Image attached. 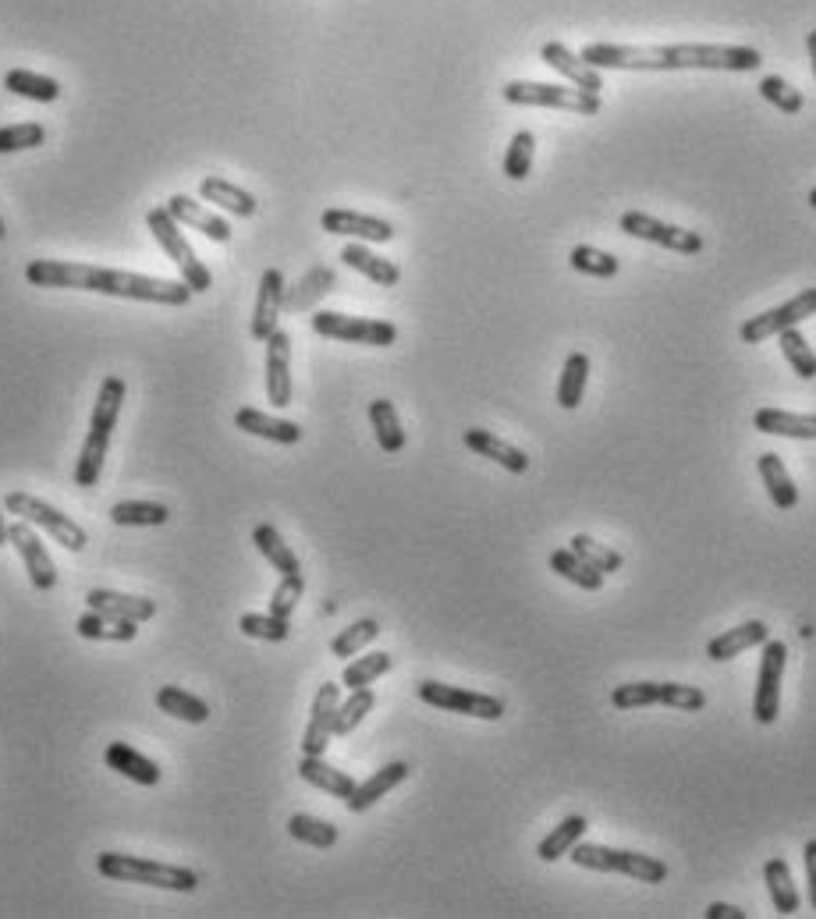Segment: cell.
Segmentation results:
<instances>
[{"label":"cell","mask_w":816,"mask_h":919,"mask_svg":"<svg viewBox=\"0 0 816 919\" xmlns=\"http://www.w3.org/2000/svg\"><path fill=\"white\" fill-rule=\"evenodd\" d=\"M806 51H809V61H813V78H816V29L806 36Z\"/></svg>","instance_id":"58"},{"label":"cell","mask_w":816,"mask_h":919,"mask_svg":"<svg viewBox=\"0 0 816 919\" xmlns=\"http://www.w3.org/2000/svg\"><path fill=\"white\" fill-rule=\"evenodd\" d=\"M0 239H4V220H0Z\"/></svg>","instance_id":"61"},{"label":"cell","mask_w":816,"mask_h":919,"mask_svg":"<svg viewBox=\"0 0 816 919\" xmlns=\"http://www.w3.org/2000/svg\"><path fill=\"white\" fill-rule=\"evenodd\" d=\"M766 639H771V628H766V622H746V625L728 628L717 639H710L707 643V657L710 660H731V657L746 654V649L763 646Z\"/></svg>","instance_id":"27"},{"label":"cell","mask_w":816,"mask_h":919,"mask_svg":"<svg viewBox=\"0 0 816 919\" xmlns=\"http://www.w3.org/2000/svg\"><path fill=\"white\" fill-rule=\"evenodd\" d=\"M586 828H589L586 817H565V820L557 823V828H554V831L540 842L536 855H540L543 863L562 860V855H568V852H572V845H575V842H583Z\"/></svg>","instance_id":"41"},{"label":"cell","mask_w":816,"mask_h":919,"mask_svg":"<svg viewBox=\"0 0 816 919\" xmlns=\"http://www.w3.org/2000/svg\"><path fill=\"white\" fill-rule=\"evenodd\" d=\"M284 303V277L278 266H266L260 277V292H255V309H252V338L266 341L278 330V313Z\"/></svg>","instance_id":"19"},{"label":"cell","mask_w":816,"mask_h":919,"mask_svg":"<svg viewBox=\"0 0 816 919\" xmlns=\"http://www.w3.org/2000/svg\"><path fill=\"white\" fill-rule=\"evenodd\" d=\"M25 281L36 284V288H78V292L118 295V298H135V303H156V306H185L192 298V288L185 281L104 271V266L68 263V260H32L25 266Z\"/></svg>","instance_id":"2"},{"label":"cell","mask_w":816,"mask_h":919,"mask_svg":"<svg viewBox=\"0 0 816 919\" xmlns=\"http://www.w3.org/2000/svg\"><path fill=\"white\" fill-rule=\"evenodd\" d=\"M763 880H766V895H771L774 912H777V916H795L798 906H803V898H798L795 877H792V869H788L785 860H781V855H774V860H766Z\"/></svg>","instance_id":"29"},{"label":"cell","mask_w":816,"mask_h":919,"mask_svg":"<svg viewBox=\"0 0 816 919\" xmlns=\"http://www.w3.org/2000/svg\"><path fill=\"white\" fill-rule=\"evenodd\" d=\"M551 572H557L562 579H568L572 586H579V590H589V593H597L600 586H603V572L589 568L572 547H562V550L551 554Z\"/></svg>","instance_id":"37"},{"label":"cell","mask_w":816,"mask_h":919,"mask_svg":"<svg viewBox=\"0 0 816 919\" xmlns=\"http://www.w3.org/2000/svg\"><path fill=\"white\" fill-rule=\"evenodd\" d=\"M313 330L319 338L348 341V344H370L388 348L398 341V327L388 320H366V316H345V313H316Z\"/></svg>","instance_id":"10"},{"label":"cell","mask_w":816,"mask_h":919,"mask_svg":"<svg viewBox=\"0 0 816 919\" xmlns=\"http://www.w3.org/2000/svg\"><path fill=\"white\" fill-rule=\"evenodd\" d=\"M415 692H420L423 703L447 710V714H466V718H479V721H501L504 718V700L487 696V692L444 686V681H420Z\"/></svg>","instance_id":"9"},{"label":"cell","mask_w":816,"mask_h":919,"mask_svg":"<svg viewBox=\"0 0 816 919\" xmlns=\"http://www.w3.org/2000/svg\"><path fill=\"white\" fill-rule=\"evenodd\" d=\"M803 863H806V880H809V906L816 912V838H813V842H806Z\"/></svg>","instance_id":"56"},{"label":"cell","mask_w":816,"mask_h":919,"mask_svg":"<svg viewBox=\"0 0 816 919\" xmlns=\"http://www.w3.org/2000/svg\"><path fill=\"white\" fill-rule=\"evenodd\" d=\"M618 228L632 234V239H643V242H653V245H661V249H671V252H682V256H696V252H703V234L699 231H685V228H675V225H664V220H653L650 214H621L618 220Z\"/></svg>","instance_id":"13"},{"label":"cell","mask_w":816,"mask_h":919,"mask_svg":"<svg viewBox=\"0 0 816 919\" xmlns=\"http://www.w3.org/2000/svg\"><path fill=\"white\" fill-rule=\"evenodd\" d=\"M394 668V657L391 654H366L359 660H351L348 668L341 671V686L345 689H362V686H373L380 675H388Z\"/></svg>","instance_id":"44"},{"label":"cell","mask_w":816,"mask_h":919,"mask_svg":"<svg viewBox=\"0 0 816 919\" xmlns=\"http://www.w3.org/2000/svg\"><path fill=\"white\" fill-rule=\"evenodd\" d=\"M568 860L583 869H597V874H625L643 884H664L667 880V866L661 860L643 852H625V849H607V845H586L575 842Z\"/></svg>","instance_id":"5"},{"label":"cell","mask_w":816,"mask_h":919,"mask_svg":"<svg viewBox=\"0 0 816 919\" xmlns=\"http://www.w3.org/2000/svg\"><path fill=\"white\" fill-rule=\"evenodd\" d=\"M760 97L766 100V103H774L781 114H798V110H803V92L798 89H792L785 78L781 75H766L763 83H760Z\"/></svg>","instance_id":"53"},{"label":"cell","mask_w":816,"mask_h":919,"mask_svg":"<svg viewBox=\"0 0 816 919\" xmlns=\"http://www.w3.org/2000/svg\"><path fill=\"white\" fill-rule=\"evenodd\" d=\"M753 426H757L760 434H774V437L816 440V416H798V412L760 408L757 416H753Z\"/></svg>","instance_id":"31"},{"label":"cell","mask_w":816,"mask_h":919,"mask_svg":"<svg viewBox=\"0 0 816 919\" xmlns=\"http://www.w3.org/2000/svg\"><path fill=\"white\" fill-rule=\"evenodd\" d=\"M96 869L107 880H128V884H146V887H160V891H196L199 877L196 869L188 866H174V863H160V860H146V855H124V852H104L96 855Z\"/></svg>","instance_id":"4"},{"label":"cell","mask_w":816,"mask_h":919,"mask_svg":"<svg viewBox=\"0 0 816 919\" xmlns=\"http://www.w3.org/2000/svg\"><path fill=\"white\" fill-rule=\"evenodd\" d=\"M89 611H104L115 617H132V622H150L156 614V600L150 597H132V593H118V590H89L86 593Z\"/></svg>","instance_id":"24"},{"label":"cell","mask_w":816,"mask_h":919,"mask_svg":"<svg viewBox=\"0 0 816 919\" xmlns=\"http://www.w3.org/2000/svg\"><path fill=\"white\" fill-rule=\"evenodd\" d=\"M4 508H8L11 515H19L22 522H29V526L46 529L61 547H68V550H75V554H83V550L89 547L86 529L78 526L75 518H68L64 512L51 508L46 501H40L36 494H25V490H11V494L4 497Z\"/></svg>","instance_id":"7"},{"label":"cell","mask_w":816,"mask_h":919,"mask_svg":"<svg viewBox=\"0 0 816 919\" xmlns=\"http://www.w3.org/2000/svg\"><path fill=\"white\" fill-rule=\"evenodd\" d=\"M164 206L171 210V217L178 220V225H188L192 231H203L210 242H231V225H228V220H220L217 214H210L199 203H192L188 196L178 193V196H171Z\"/></svg>","instance_id":"20"},{"label":"cell","mask_w":816,"mask_h":919,"mask_svg":"<svg viewBox=\"0 0 816 919\" xmlns=\"http://www.w3.org/2000/svg\"><path fill=\"white\" fill-rule=\"evenodd\" d=\"M302 593H306V579H302V572H295V576H281L274 597H270V614H278V617H292V611L298 608Z\"/></svg>","instance_id":"55"},{"label":"cell","mask_w":816,"mask_h":919,"mask_svg":"<svg viewBox=\"0 0 816 919\" xmlns=\"http://www.w3.org/2000/svg\"><path fill=\"white\" fill-rule=\"evenodd\" d=\"M252 544H255V550L263 554V558L274 565V572H281V576H295V572H302V565H298V558H295V550L284 544V536L270 526V522H263V526H255L252 529Z\"/></svg>","instance_id":"34"},{"label":"cell","mask_w":816,"mask_h":919,"mask_svg":"<svg viewBox=\"0 0 816 919\" xmlns=\"http://www.w3.org/2000/svg\"><path fill=\"white\" fill-rule=\"evenodd\" d=\"M75 632L83 639H100V643H132L139 636V622L132 617H115L104 611H89L75 622Z\"/></svg>","instance_id":"26"},{"label":"cell","mask_w":816,"mask_h":919,"mask_svg":"<svg viewBox=\"0 0 816 919\" xmlns=\"http://www.w3.org/2000/svg\"><path fill=\"white\" fill-rule=\"evenodd\" d=\"M341 263L351 266V271H359L362 277H370L373 284H380V288H394V284L402 281V271H398L391 260L377 256V252H370L366 245H345Z\"/></svg>","instance_id":"33"},{"label":"cell","mask_w":816,"mask_h":919,"mask_svg":"<svg viewBox=\"0 0 816 919\" xmlns=\"http://www.w3.org/2000/svg\"><path fill=\"white\" fill-rule=\"evenodd\" d=\"M466 448L469 451H476V455H483V458H490V462H498L501 469H508V472H515V477H522L525 469H530V455L525 451H519V448H511L508 440H501V437H493L490 430H466Z\"/></svg>","instance_id":"23"},{"label":"cell","mask_w":816,"mask_h":919,"mask_svg":"<svg viewBox=\"0 0 816 919\" xmlns=\"http://www.w3.org/2000/svg\"><path fill=\"white\" fill-rule=\"evenodd\" d=\"M238 628L246 632V636L252 639H263V643H284L287 636H292V625H287V617H278V614H242L238 617Z\"/></svg>","instance_id":"48"},{"label":"cell","mask_w":816,"mask_h":919,"mask_svg":"<svg viewBox=\"0 0 816 919\" xmlns=\"http://www.w3.org/2000/svg\"><path fill=\"white\" fill-rule=\"evenodd\" d=\"M8 544L19 550V558L25 561V572H29V582L36 586L40 593H51L54 586H57V568H54V558L46 554V544L40 540L36 533H32L29 522H14V526H8Z\"/></svg>","instance_id":"14"},{"label":"cell","mask_w":816,"mask_h":919,"mask_svg":"<svg viewBox=\"0 0 816 919\" xmlns=\"http://www.w3.org/2000/svg\"><path fill=\"white\" fill-rule=\"evenodd\" d=\"M504 100L515 107H551V110H572V114L594 118L600 114V97L594 92H583L575 86H551V83H508Z\"/></svg>","instance_id":"8"},{"label":"cell","mask_w":816,"mask_h":919,"mask_svg":"<svg viewBox=\"0 0 816 919\" xmlns=\"http://www.w3.org/2000/svg\"><path fill=\"white\" fill-rule=\"evenodd\" d=\"M377 703V696L370 686H362V689H351V696L345 703H338V718H334V735H351L356 727L366 721V714L373 710Z\"/></svg>","instance_id":"43"},{"label":"cell","mask_w":816,"mask_h":919,"mask_svg":"<svg viewBox=\"0 0 816 919\" xmlns=\"http://www.w3.org/2000/svg\"><path fill=\"white\" fill-rule=\"evenodd\" d=\"M235 426L238 430H246L252 437H263V440H274V444H298L302 440V426L292 419H274L266 416L260 408H238L235 412Z\"/></svg>","instance_id":"25"},{"label":"cell","mask_w":816,"mask_h":919,"mask_svg":"<svg viewBox=\"0 0 816 919\" xmlns=\"http://www.w3.org/2000/svg\"><path fill=\"white\" fill-rule=\"evenodd\" d=\"M124 380L121 376H107L100 394H96L93 405V419H89V434L83 440V451H78L75 462V486H96L104 472V458L110 451V437H115V426L124 405Z\"/></svg>","instance_id":"3"},{"label":"cell","mask_w":816,"mask_h":919,"mask_svg":"<svg viewBox=\"0 0 816 919\" xmlns=\"http://www.w3.org/2000/svg\"><path fill=\"white\" fill-rule=\"evenodd\" d=\"M809 206H813V210H816V188H813V193H809Z\"/></svg>","instance_id":"60"},{"label":"cell","mask_w":816,"mask_h":919,"mask_svg":"<svg viewBox=\"0 0 816 919\" xmlns=\"http://www.w3.org/2000/svg\"><path fill=\"white\" fill-rule=\"evenodd\" d=\"M4 89H11L14 97L36 100V103H54L61 97V86L54 83V78L36 75V72H25V68H11L4 75Z\"/></svg>","instance_id":"40"},{"label":"cell","mask_w":816,"mask_h":919,"mask_svg":"<svg viewBox=\"0 0 816 919\" xmlns=\"http://www.w3.org/2000/svg\"><path fill=\"white\" fill-rule=\"evenodd\" d=\"M199 196H203L206 203H217L220 210H228V214H235V217H252L255 206H260L252 193H246V188H238V185L228 182V178H217V174H210V178L199 182Z\"/></svg>","instance_id":"32"},{"label":"cell","mask_w":816,"mask_h":919,"mask_svg":"<svg viewBox=\"0 0 816 919\" xmlns=\"http://www.w3.org/2000/svg\"><path fill=\"white\" fill-rule=\"evenodd\" d=\"M788 664V646L781 639L763 643L760 657V675H757V700H753V718L757 724H774L777 707H781V675Z\"/></svg>","instance_id":"12"},{"label":"cell","mask_w":816,"mask_h":919,"mask_svg":"<svg viewBox=\"0 0 816 919\" xmlns=\"http://www.w3.org/2000/svg\"><path fill=\"white\" fill-rule=\"evenodd\" d=\"M575 554H579V558L589 565V568H597V572H618L621 568V554L618 550H611V547H603V544H597L594 536H586V533H579V536H572V544H568Z\"/></svg>","instance_id":"50"},{"label":"cell","mask_w":816,"mask_h":919,"mask_svg":"<svg viewBox=\"0 0 816 919\" xmlns=\"http://www.w3.org/2000/svg\"><path fill=\"white\" fill-rule=\"evenodd\" d=\"M156 707L164 710V714L178 718V721H188V724H203L206 718H210V707H206L199 696L185 692L182 686H160Z\"/></svg>","instance_id":"36"},{"label":"cell","mask_w":816,"mask_h":919,"mask_svg":"<svg viewBox=\"0 0 816 919\" xmlns=\"http://www.w3.org/2000/svg\"><path fill=\"white\" fill-rule=\"evenodd\" d=\"M266 402L274 408L292 405V338L284 330L266 338Z\"/></svg>","instance_id":"16"},{"label":"cell","mask_w":816,"mask_h":919,"mask_svg":"<svg viewBox=\"0 0 816 919\" xmlns=\"http://www.w3.org/2000/svg\"><path fill=\"white\" fill-rule=\"evenodd\" d=\"M533 156H536V139L533 132H519L511 139V146L504 153V174L511 182H525L533 171Z\"/></svg>","instance_id":"49"},{"label":"cell","mask_w":816,"mask_h":919,"mask_svg":"<svg viewBox=\"0 0 816 919\" xmlns=\"http://www.w3.org/2000/svg\"><path fill=\"white\" fill-rule=\"evenodd\" d=\"M661 707L682 710V714H696L707 707V692L696 686H678V681H661Z\"/></svg>","instance_id":"54"},{"label":"cell","mask_w":816,"mask_h":919,"mask_svg":"<svg viewBox=\"0 0 816 919\" xmlns=\"http://www.w3.org/2000/svg\"><path fill=\"white\" fill-rule=\"evenodd\" d=\"M287 834H292L295 842L313 845V849H334L338 845V828L327 823V820H319V817H309V813H295L292 820H287Z\"/></svg>","instance_id":"42"},{"label":"cell","mask_w":816,"mask_h":919,"mask_svg":"<svg viewBox=\"0 0 816 919\" xmlns=\"http://www.w3.org/2000/svg\"><path fill=\"white\" fill-rule=\"evenodd\" d=\"M319 228L327 234H351V239L362 242H391L394 239V225L370 214H356V210H324L319 217Z\"/></svg>","instance_id":"17"},{"label":"cell","mask_w":816,"mask_h":919,"mask_svg":"<svg viewBox=\"0 0 816 919\" xmlns=\"http://www.w3.org/2000/svg\"><path fill=\"white\" fill-rule=\"evenodd\" d=\"M146 225L153 231V239L160 242V249H164L167 256L174 260V266L182 271V281L192 288V295H206V292H210L214 288V274L196 260V252H192V245L185 242V234H182V225L171 217L167 206H153V210L146 214Z\"/></svg>","instance_id":"6"},{"label":"cell","mask_w":816,"mask_h":919,"mask_svg":"<svg viewBox=\"0 0 816 919\" xmlns=\"http://www.w3.org/2000/svg\"><path fill=\"white\" fill-rule=\"evenodd\" d=\"M586 65L597 72H757L760 51L753 46H717V43H671V46H618L589 43L583 51Z\"/></svg>","instance_id":"1"},{"label":"cell","mask_w":816,"mask_h":919,"mask_svg":"<svg viewBox=\"0 0 816 919\" xmlns=\"http://www.w3.org/2000/svg\"><path fill=\"white\" fill-rule=\"evenodd\" d=\"M370 423H373V434L377 444L388 455H398L405 448V430H402V419H398V408L388 398H377L370 402Z\"/></svg>","instance_id":"38"},{"label":"cell","mask_w":816,"mask_h":919,"mask_svg":"<svg viewBox=\"0 0 816 919\" xmlns=\"http://www.w3.org/2000/svg\"><path fill=\"white\" fill-rule=\"evenodd\" d=\"M380 636V625L373 622V617H362V622H356V625H348V628H341L338 636H334V643H330V654L334 657H356L362 646H370L373 639Z\"/></svg>","instance_id":"47"},{"label":"cell","mask_w":816,"mask_h":919,"mask_svg":"<svg viewBox=\"0 0 816 919\" xmlns=\"http://www.w3.org/2000/svg\"><path fill=\"white\" fill-rule=\"evenodd\" d=\"M568 260H572V266H575L579 274L600 277V281L618 277V271H621V260H618V256H611V252H600V249H594V245H575Z\"/></svg>","instance_id":"45"},{"label":"cell","mask_w":816,"mask_h":919,"mask_svg":"<svg viewBox=\"0 0 816 919\" xmlns=\"http://www.w3.org/2000/svg\"><path fill=\"white\" fill-rule=\"evenodd\" d=\"M540 57H543V65H551L554 72H562V75L568 78V83L575 86V89H583V92H594V97H600V89H603V78H600V72H597L594 65H586V61H583V54H572L565 43L551 40V43H543Z\"/></svg>","instance_id":"18"},{"label":"cell","mask_w":816,"mask_h":919,"mask_svg":"<svg viewBox=\"0 0 816 919\" xmlns=\"http://www.w3.org/2000/svg\"><path fill=\"white\" fill-rule=\"evenodd\" d=\"M703 916H707V919H746V912L739 906H725V901H710Z\"/></svg>","instance_id":"57"},{"label":"cell","mask_w":816,"mask_h":919,"mask_svg":"<svg viewBox=\"0 0 816 919\" xmlns=\"http://www.w3.org/2000/svg\"><path fill=\"white\" fill-rule=\"evenodd\" d=\"M8 544V522H4V512H0V547Z\"/></svg>","instance_id":"59"},{"label":"cell","mask_w":816,"mask_h":919,"mask_svg":"<svg viewBox=\"0 0 816 919\" xmlns=\"http://www.w3.org/2000/svg\"><path fill=\"white\" fill-rule=\"evenodd\" d=\"M46 129L40 121H25V124H4L0 129V153H19V150H36L43 146Z\"/></svg>","instance_id":"52"},{"label":"cell","mask_w":816,"mask_h":919,"mask_svg":"<svg viewBox=\"0 0 816 919\" xmlns=\"http://www.w3.org/2000/svg\"><path fill=\"white\" fill-rule=\"evenodd\" d=\"M167 518H171L167 504H160V501H121L110 508V522H115V526H132V529L164 526Z\"/></svg>","instance_id":"39"},{"label":"cell","mask_w":816,"mask_h":919,"mask_svg":"<svg viewBox=\"0 0 816 919\" xmlns=\"http://www.w3.org/2000/svg\"><path fill=\"white\" fill-rule=\"evenodd\" d=\"M405 778H409V764H402V759H394V764L380 767V770L373 774V778H366L362 785H356V791H351V796L345 799V806H348L351 813H366L373 802H380L391 788H398Z\"/></svg>","instance_id":"21"},{"label":"cell","mask_w":816,"mask_h":919,"mask_svg":"<svg viewBox=\"0 0 816 919\" xmlns=\"http://www.w3.org/2000/svg\"><path fill=\"white\" fill-rule=\"evenodd\" d=\"M298 774H302V781L319 788V791H327V796L334 799H348L351 791H356V778L338 767H330L324 764V756H302L298 759Z\"/></svg>","instance_id":"28"},{"label":"cell","mask_w":816,"mask_h":919,"mask_svg":"<svg viewBox=\"0 0 816 919\" xmlns=\"http://www.w3.org/2000/svg\"><path fill=\"white\" fill-rule=\"evenodd\" d=\"M104 759H107L110 770H118L121 778H132L142 788H156L160 785V767L153 764L150 756H142L139 750L128 746V742H110Z\"/></svg>","instance_id":"22"},{"label":"cell","mask_w":816,"mask_h":919,"mask_svg":"<svg viewBox=\"0 0 816 919\" xmlns=\"http://www.w3.org/2000/svg\"><path fill=\"white\" fill-rule=\"evenodd\" d=\"M809 316H816V288L798 292L795 298H788V303L777 306V309H766L760 316H749L739 335H742L746 344H760L766 338H777L781 330L798 327L803 320H809Z\"/></svg>","instance_id":"11"},{"label":"cell","mask_w":816,"mask_h":919,"mask_svg":"<svg viewBox=\"0 0 816 919\" xmlns=\"http://www.w3.org/2000/svg\"><path fill=\"white\" fill-rule=\"evenodd\" d=\"M586 380H589V355L586 352H572L565 359V370L562 380H557V405L565 412H575L583 405V394H586Z\"/></svg>","instance_id":"35"},{"label":"cell","mask_w":816,"mask_h":919,"mask_svg":"<svg viewBox=\"0 0 816 919\" xmlns=\"http://www.w3.org/2000/svg\"><path fill=\"white\" fill-rule=\"evenodd\" d=\"M338 703H341V686L324 681L313 696V714H309V724H306V735H302V756H324L327 753L330 739H334Z\"/></svg>","instance_id":"15"},{"label":"cell","mask_w":816,"mask_h":919,"mask_svg":"<svg viewBox=\"0 0 816 919\" xmlns=\"http://www.w3.org/2000/svg\"><path fill=\"white\" fill-rule=\"evenodd\" d=\"M777 341H781V352H785V359H788V366L803 380H813L816 376V352L809 348V341L798 335V327L781 330Z\"/></svg>","instance_id":"46"},{"label":"cell","mask_w":816,"mask_h":919,"mask_svg":"<svg viewBox=\"0 0 816 919\" xmlns=\"http://www.w3.org/2000/svg\"><path fill=\"white\" fill-rule=\"evenodd\" d=\"M611 703L618 710H643L661 703V681H625V686H614Z\"/></svg>","instance_id":"51"},{"label":"cell","mask_w":816,"mask_h":919,"mask_svg":"<svg viewBox=\"0 0 816 919\" xmlns=\"http://www.w3.org/2000/svg\"><path fill=\"white\" fill-rule=\"evenodd\" d=\"M757 469H760V477H763L766 494H771V501H774V508L792 512L795 504H798V486L792 483L785 462H781V455H774V451L760 455L757 458Z\"/></svg>","instance_id":"30"}]
</instances>
